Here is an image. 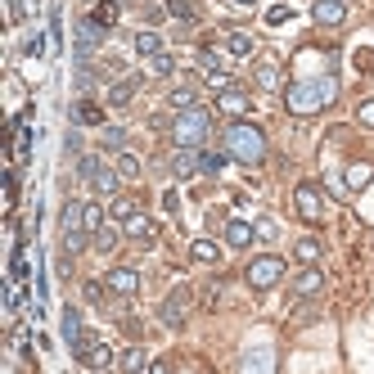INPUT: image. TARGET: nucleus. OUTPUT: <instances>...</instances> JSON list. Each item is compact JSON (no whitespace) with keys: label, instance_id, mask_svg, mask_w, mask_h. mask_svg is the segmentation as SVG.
I'll return each instance as SVG.
<instances>
[{"label":"nucleus","instance_id":"obj_29","mask_svg":"<svg viewBox=\"0 0 374 374\" xmlns=\"http://www.w3.org/2000/svg\"><path fill=\"white\" fill-rule=\"evenodd\" d=\"M167 14H171V18H181V23H194V5H190V0H167Z\"/></svg>","mask_w":374,"mask_h":374},{"label":"nucleus","instance_id":"obj_32","mask_svg":"<svg viewBox=\"0 0 374 374\" xmlns=\"http://www.w3.org/2000/svg\"><path fill=\"white\" fill-rule=\"evenodd\" d=\"M171 68H176V64H171V54H153V59H149V77H167Z\"/></svg>","mask_w":374,"mask_h":374},{"label":"nucleus","instance_id":"obj_9","mask_svg":"<svg viewBox=\"0 0 374 374\" xmlns=\"http://www.w3.org/2000/svg\"><path fill=\"white\" fill-rule=\"evenodd\" d=\"M99 41H104V27H99L95 18H86L82 27H77V59H86V54L95 50Z\"/></svg>","mask_w":374,"mask_h":374},{"label":"nucleus","instance_id":"obj_25","mask_svg":"<svg viewBox=\"0 0 374 374\" xmlns=\"http://www.w3.org/2000/svg\"><path fill=\"white\" fill-rule=\"evenodd\" d=\"M99 171H104V162H99L95 153H82V158H77V176H82V181H95Z\"/></svg>","mask_w":374,"mask_h":374},{"label":"nucleus","instance_id":"obj_11","mask_svg":"<svg viewBox=\"0 0 374 374\" xmlns=\"http://www.w3.org/2000/svg\"><path fill=\"white\" fill-rule=\"evenodd\" d=\"M311 14H316V23H321V27H338L342 14H347V5H342V0H316V5H311Z\"/></svg>","mask_w":374,"mask_h":374},{"label":"nucleus","instance_id":"obj_27","mask_svg":"<svg viewBox=\"0 0 374 374\" xmlns=\"http://www.w3.org/2000/svg\"><path fill=\"white\" fill-rule=\"evenodd\" d=\"M298 262L316 266V262H321V239H298Z\"/></svg>","mask_w":374,"mask_h":374},{"label":"nucleus","instance_id":"obj_13","mask_svg":"<svg viewBox=\"0 0 374 374\" xmlns=\"http://www.w3.org/2000/svg\"><path fill=\"white\" fill-rule=\"evenodd\" d=\"M90 244H95V239H90V230H86V225H77V230H64V262H73V257L86 253Z\"/></svg>","mask_w":374,"mask_h":374},{"label":"nucleus","instance_id":"obj_7","mask_svg":"<svg viewBox=\"0 0 374 374\" xmlns=\"http://www.w3.org/2000/svg\"><path fill=\"white\" fill-rule=\"evenodd\" d=\"M64 342L73 347L77 361H82L86 347H90V338H86V329H82V316H77V307H64Z\"/></svg>","mask_w":374,"mask_h":374},{"label":"nucleus","instance_id":"obj_31","mask_svg":"<svg viewBox=\"0 0 374 374\" xmlns=\"http://www.w3.org/2000/svg\"><path fill=\"white\" fill-rule=\"evenodd\" d=\"M95 23H99V27H113V23H118V5H113V0H104V5L95 10Z\"/></svg>","mask_w":374,"mask_h":374},{"label":"nucleus","instance_id":"obj_12","mask_svg":"<svg viewBox=\"0 0 374 374\" xmlns=\"http://www.w3.org/2000/svg\"><path fill=\"white\" fill-rule=\"evenodd\" d=\"M293 293H298V298H316V293H325V271L321 266H307L298 275V284H293Z\"/></svg>","mask_w":374,"mask_h":374},{"label":"nucleus","instance_id":"obj_40","mask_svg":"<svg viewBox=\"0 0 374 374\" xmlns=\"http://www.w3.org/2000/svg\"><path fill=\"white\" fill-rule=\"evenodd\" d=\"M356 118H361V127H374V99H365V104L356 108Z\"/></svg>","mask_w":374,"mask_h":374},{"label":"nucleus","instance_id":"obj_6","mask_svg":"<svg viewBox=\"0 0 374 374\" xmlns=\"http://www.w3.org/2000/svg\"><path fill=\"white\" fill-rule=\"evenodd\" d=\"M190 302H194V293H190V289H176V293H171V298L158 307L162 325H167V329H181V325H185V316H190Z\"/></svg>","mask_w":374,"mask_h":374},{"label":"nucleus","instance_id":"obj_42","mask_svg":"<svg viewBox=\"0 0 374 374\" xmlns=\"http://www.w3.org/2000/svg\"><path fill=\"white\" fill-rule=\"evenodd\" d=\"M162 208H167V212H176V208H181V194L167 190V194H162Z\"/></svg>","mask_w":374,"mask_h":374},{"label":"nucleus","instance_id":"obj_33","mask_svg":"<svg viewBox=\"0 0 374 374\" xmlns=\"http://www.w3.org/2000/svg\"><path fill=\"white\" fill-rule=\"evenodd\" d=\"M118 171L127 176V181H131V176H140V158H136V153H118Z\"/></svg>","mask_w":374,"mask_h":374},{"label":"nucleus","instance_id":"obj_30","mask_svg":"<svg viewBox=\"0 0 374 374\" xmlns=\"http://www.w3.org/2000/svg\"><path fill=\"white\" fill-rule=\"evenodd\" d=\"M221 167H225V153H199V171H208V176H216Z\"/></svg>","mask_w":374,"mask_h":374},{"label":"nucleus","instance_id":"obj_20","mask_svg":"<svg viewBox=\"0 0 374 374\" xmlns=\"http://www.w3.org/2000/svg\"><path fill=\"white\" fill-rule=\"evenodd\" d=\"M136 86H140V77H131V82H118V86H108V104H113V108L131 104V95H136Z\"/></svg>","mask_w":374,"mask_h":374},{"label":"nucleus","instance_id":"obj_15","mask_svg":"<svg viewBox=\"0 0 374 374\" xmlns=\"http://www.w3.org/2000/svg\"><path fill=\"white\" fill-rule=\"evenodd\" d=\"M82 365H90V370H108V365H118V356H113V347H104V342H90L82 356Z\"/></svg>","mask_w":374,"mask_h":374},{"label":"nucleus","instance_id":"obj_10","mask_svg":"<svg viewBox=\"0 0 374 374\" xmlns=\"http://www.w3.org/2000/svg\"><path fill=\"white\" fill-rule=\"evenodd\" d=\"M216 108H221V113H230V118H239V113H248V108H253V99H248L244 90H235V86H225L221 95H216Z\"/></svg>","mask_w":374,"mask_h":374},{"label":"nucleus","instance_id":"obj_16","mask_svg":"<svg viewBox=\"0 0 374 374\" xmlns=\"http://www.w3.org/2000/svg\"><path fill=\"white\" fill-rule=\"evenodd\" d=\"M73 122H82V127H99V122H104V108H99L95 99H77Z\"/></svg>","mask_w":374,"mask_h":374},{"label":"nucleus","instance_id":"obj_21","mask_svg":"<svg viewBox=\"0 0 374 374\" xmlns=\"http://www.w3.org/2000/svg\"><path fill=\"white\" fill-rule=\"evenodd\" d=\"M225 50L235 54V59H248V54H253V36L248 32H225Z\"/></svg>","mask_w":374,"mask_h":374},{"label":"nucleus","instance_id":"obj_24","mask_svg":"<svg viewBox=\"0 0 374 374\" xmlns=\"http://www.w3.org/2000/svg\"><path fill=\"white\" fill-rule=\"evenodd\" d=\"M118 176H122V171H108V167H104V171H99V176H95L90 185H95V194H108V199H113V194H118V185H122Z\"/></svg>","mask_w":374,"mask_h":374},{"label":"nucleus","instance_id":"obj_5","mask_svg":"<svg viewBox=\"0 0 374 374\" xmlns=\"http://www.w3.org/2000/svg\"><path fill=\"white\" fill-rule=\"evenodd\" d=\"M293 208H298V216L302 221H325V194H321V185H311V181H302L298 190H293Z\"/></svg>","mask_w":374,"mask_h":374},{"label":"nucleus","instance_id":"obj_8","mask_svg":"<svg viewBox=\"0 0 374 374\" xmlns=\"http://www.w3.org/2000/svg\"><path fill=\"white\" fill-rule=\"evenodd\" d=\"M104 284H108L113 293H118V298H131V293L140 289V275H136L131 266H113V271H108V279H104Z\"/></svg>","mask_w":374,"mask_h":374},{"label":"nucleus","instance_id":"obj_19","mask_svg":"<svg viewBox=\"0 0 374 374\" xmlns=\"http://www.w3.org/2000/svg\"><path fill=\"white\" fill-rule=\"evenodd\" d=\"M342 181H347V190H365V185H370L374 181V167H370V162H352V167H347V176H342Z\"/></svg>","mask_w":374,"mask_h":374},{"label":"nucleus","instance_id":"obj_35","mask_svg":"<svg viewBox=\"0 0 374 374\" xmlns=\"http://www.w3.org/2000/svg\"><path fill=\"white\" fill-rule=\"evenodd\" d=\"M122 145H127V131H122V127H108V131H104V149H113V153H118Z\"/></svg>","mask_w":374,"mask_h":374},{"label":"nucleus","instance_id":"obj_41","mask_svg":"<svg viewBox=\"0 0 374 374\" xmlns=\"http://www.w3.org/2000/svg\"><path fill=\"white\" fill-rule=\"evenodd\" d=\"M82 289H86V302H104V289H108V284H82Z\"/></svg>","mask_w":374,"mask_h":374},{"label":"nucleus","instance_id":"obj_37","mask_svg":"<svg viewBox=\"0 0 374 374\" xmlns=\"http://www.w3.org/2000/svg\"><path fill=\"white\" fill-rule=\"evenodd\" d=\"M257 86H266V90H271V86H279L275 64H262V68H257Z\"/></svg>","mask_w":374,"mask_h":374},{"label":"nucleus","instance_id":"obj_3","mask_svg":"<svg viewBox=\"0 0 374 374\" xmlns=\"http://www.w3.org/2000/svg\"><path fill=\"white\" fill-rule=\"evenodd\" d=\"M208 127H212V118H208V108H176V122H171V145L176 149H203L208 140Z\"/></svg>","mask_w":374,"mask_h":374},{"label":"nucleus","instance_id":"obj_4","mask_svg":"<svg viewBox=\"0 0 374 374\" xmlns=\"http://www.w3.org/2000/svg\"><path fill=\"white\" fill-rule=\"evenodd\" d=\"M244 279L253 284V289H275L279 279H284V257H275V253L253 257V262H248V271H244Z\"/></svg>","mask_w":374,"mask_h":374},{"label":"nucleus","instance_id":"obj_38","mask_svg":"<svg viewBox=\"0 0 374 374\" xmlns=\"http://www.w3.org/2000/svg\"><path fill=\"white\" fill-rule=\"evenodd\" d=\"M140 208L131 203V199H113V216H122V221H127V216H136Z\"/></svg>","mask_w":374,"mask_h":374},{"label":"nucleus","instance_id":"obj_22","mask_svg":"<svg viewBox=\"0 0 374 374\" xmlns=\"http://www.w3.org/2000/svg\"><path fill=\"white\" fill-rule=\"evenodd\" d=\"M190 257H194V262H208V266H212L216 257H221V248H216L212 239H194V244H190Z\"/></svg>","mask_w":374,"mask_h":374},{"label":"nucleus","instance_id":"obj_34","mask_svg":"<svg viewBox=\"0 0 374 374\" xmlns=\"http://www.w3.org/2000/svg\"><path fill=\"white\" fill-rule=\"evenodd\" d=\"M99 225H104V208H99V203H86V230L95 235Z\"/></svg>","mask_w":374,"mask_h":374},{"label":"nucleus","instance_id":"obj_1","mask_svg":"<svg viewBox=\"0 0 374 374\" xmlns=\"http://www.w3.org/2000/svg\"><path fill=\"white\" fill-rule=\"evenodd\" d=\"M338 99V82L329 73L325 77H302V82H289L284 86V108H289L293 118H311V113H321Z\"/></svg>","mask_w":374,"mask_h":374},{"label":"nucleus","instance_id":"obj_2","mask_svg":"<svg viewBox=\"0 0 374 374\" xmlns=\"http://www.w3.org/2000/svg\"><path fill=\"white\" fill-rule=\"evenodd\" d=\"M225 153L235 162H244V167L266 162V136H262V127H253V122H230V127H225Z\"/></svg>","mask_w":374,"mask_h":374},{"label":"nucleus","instance_id":"obj_23","mask_svg":"<svg viewBox=\"0 0 374 374\" xmlns=\"http://www.w3.org/2000/svg\"><path fill=\"white\" fill-rule=\"evenodd\" d=\"M136 54H145V59L162 54V36H158V32H140V36H136Z\"/></svg>","mask_w":374,"mask_h":374},{"label":"nucleus","instance_id":"obj_36","mask_svg":"<svg viewBox=\"0 0 374 374\" xmlns=\"http://www.w3.org/2000/svg\"><path fill=\"white\" fill-rule=\"evenodd\" d=\"M171 108H194V86H181V90H171Z\"/></svg>","mask_w":374,"mask_h":374},{"label":"nucleus","instance_id":"obj_17","mask_svg":"<svg viewBox=\"0 0 374 374\" xmlns=\"http://www.w3.org/2000/svg\"><path fill=\"white\" fill-rule=\"evenodd\" d=\"M199 171V149H176V158H171V176H194Z\"/></svg>","mask_w":374,"mask_h":374},{"label":"nucleus","instance_id":"obj_28","mask_svg":"<svg viewBox=\"0 0 374 374\" xmlns=\"http://www.w3.org/2000/svg\"><path fill=\"white\" fill-rule=\"evenodd\" d=\"M118 370H149V361H145V352H140V347H131V352H122Z\"/></svg>","mask_w":374,"mask_h":374},{"label":"nucleus","instance_id":"obj_18","mask_svg":"<svg viewBox=\"0 0 374 374\" xmlns=\"http://www.w3.org/2000/svg\"><path fill=\"white\" fill-rule=\"evenodd\" d=\"M225 244H230V248H248V244H253V225H248V221H225Z\"/></svg>","mask_w":374,"mask_h":374},{"label":"nucleus","instance_id":"obj_26","mask_svg":"<svg viewBox=\"0 0 374 374\" xmlns=\"http://www.w3.org/2000/svg\"><path fill=\"white\" fill-rule=\"evenodd\" d=\"M90 239H95V248H99V253H113V244H118V225H108V221H104Z\"/></svg>","mask_w":374,"mask_h":374},{"label":"nucleus","instance_id":"obj_39","mask_svg":"<svg viewBox=\"0 0 374 374\" xmlns=\"http://www.w3.org/2000/svg\"><path fill=\"white\" fill-rule=\"evenodd\" d=\"M289 18H293L289 5H271V10H266V23H289Z\"/></svg>","mask_w":374,"mask_h":374},{"label":"nucleus","instance_id":"obj_14","mask_svg":"<svg viewBox=\"0 0 374 374\" xmlns=\"http://www.w3.org/2000/svg\"><path fill=\"white\" fill-rule=\"evenodd\" d=\"M122 235L140 239V244H153V221L145 212H136V216H127V221H122Z\"/></svg>","mask_w":374,"mask_h":374},{"label":"nucleus","instance_id":"obj_43","mask_svg":"<svg viewBox=\"0 0 374 374\" xmlns=\"http://www.w3.org/2000/svg\"><path fill=\"white\" fill-rule=\"evenodd\" d=\"M235 5H257V0H235Z\"/></svg>","mask_w":374,"mask_h":374}]
</instances>
